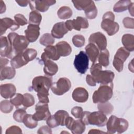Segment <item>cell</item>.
Listing matches in <instances>:
<instances>
[{"instance_id": "obj_1", "label": "cell", "mask_w": 134, "mask_h": 134, "mask_svg": "<svg viewBox=\"0 0 134 134\" xmlns=\"http://www.w3.org/2000/svg\"><path fill=\"white\" fill-rule=\"evenodd\" d=\"M52 84L51 77L46 76H38L32 81V87L37 93L39 102L48 104L49 102V90Z\"/></svg>"}, {"instance_id": "obj_2", "label": "cell", "mask_w": 134, "mask_h": 134, "mask_svg": "<svg viewBox=\"0 0 134 134\" xmlns=\"http://www.w3.org/2000/svg\"><path fill=\"white\" fill-rule=\"evenodd\" d=\"M10 47L9 58H13L16 54L23 52L27 48L29 42L25 36L19 35L15 32H10L7 36Z\"/></svg>"}, {"instance_id": "obj_3", "label": "cell", "mask_w": 134, "mask_h": 134, "mask_svg": "<svg viewBox=\"0 0 134 134\" xmlns=\"http://www.w3.org/2000/svg\"><path fill=\"white\" fill-rule=\"evenodd\" d=\"M90 72L94 77L96 83L100 84H110L113 83L114 73L110 70H102V65L99 63H94L90 68Z\"/></svg>"}, {"instance_id": "obj_4", "label": "cell", "mask_w": 134, "mask_h": 134, "mask_svg": "<svg viewBox=\"0 0 134 134\" xmlns=\"http://www.w3.org/2000/svg\"><path fill=\"white\" fill-rule=\"evenodd\" d=\"M113 84H100L97 90L93 95L94 103H104L109 100L113 96Z\"/></svg>"}, {"instance_id": "obj_5", "label": "cell", "mask_w": 134, "mask_h": 134, "mask_svg": "<svg viewBox=\"0 0 134 134\" xmlns=\"http://www.w3.org/2000/svg\"><path fill=\"white\" fill-rule=\"evenodd\" d=\"M114 20L115 15L111 12H107L103 16L101 27L110 36L116 34L119 29V24Z\"/></svg>"}, {"instance_id": "obj_6", "label": "cell", "mask_w": 134, "mask_h": 134, "mask_svg": "<svg viewBox=\"0 0 134 134\" xmlns=\"http://www.w3.org/2000/svg\"><path fill=\"white\" fill-rule=\"evenodd\" d=\"M71 87L70 81L66 77H61L56 82L52 83L51 90L53 94L62 95L69 91Z\"/></svg>"}, {"instance_id": "obj_7", "label": "cell", "mask_w": 134, "mask_h": 134, "mask_svg": "<svg viewBox=\"0 0 134 134\" xmlns=\"http://www.w3.org/2000/svg\"><path fill=\"white\" fill-rule=\"evenodd\" d=\"M73 64L79 73L84 74L88 68L89 58L85 52L81 51L75 55Z\"/></svg>"}, {"instance_id": "obj_8", "label": "cell", "mask_w": 134, "mask_h": 134, "mask_svg": "<svg viewBox=\"0 0 134 134\" xmlns=\"http://www.w3.org/2000/svg\"><path fill=\"white\" fill-rule=\"evenodd\" d=\"M130 55V52L126 50L124 47L119 48L116 52L113 64L115 69L119 72H120L123 70L124 63L127 60Z\"/></svg>"}, {"instance_id": "obj_9", "label": "cell", "mask_w": 134, "mask_h": 134, "mask_svg": "<svg viewBox=\"0 0 134 134\" xmlns=\"http://www.w3.org/2000/svg\"><path fill=\"white\" fill-rule=\"evenodd\" d=\"M35 110L36 112L32 115V117L33 118L37 121L46 120L51 116L48 104L39 102L36 105Z\"/></svg>"}, {"instance_id": "obj_10", "label": "cell", "mask_w": 134, "mask_h": 134, "mask_svg": "<svg viewBox=\"0 0 134 134\" xmlns=\"http://www.w3.org/2000/svg\"><path fill=\"white\" fill-rule=\"evenodd\" d=\"M65 25L69 31L75 29L77 31L81 30L82 28L86 29L88 27L89 24L86 18L78 16L73 20H68L65 22Z\"/></svg>"}, {"instance_id": "obj_11", "label": "cell", "mask_w": 134, "mask_h": 134, "mask_svg": "<svg viewBox=\"0 0 134 134\" xmlns=\"http://www.w3.org/2000/svg\"><path fill=\"white\" fill-rule=\"evenodd\" d=\"M107 121L106 115L99 111L90 112L87 117L88 125H95L98 127L104 126Z\"/></svg>"}, {"instance_id": "obj_12", "label": "cell", "mask_w": 134, "mask_h": 134, "mask_svg": "<svg viewBox=\"0 0 134 134\" xmlns=\"http://www.w3.org/2000/svg\"><path fill=\"white\" fill-rule=\"evenodd\" d=\"M56 3L53 0L42 1H29V5L31 10H36L40 12H45L48 10L49 7Z\"/></svg>"}, {"instance_id": "obj_13", "label": "cell", "mask_w": 134, "mask_h": 134, "mask_svg": "<svg viewBox=\"0 0 134 134\" xmlns=\"http://www.w3.org/2000/svg\"><path fill=\"white\" fill-rule=\"evenodd\" d=\"M41 58L44 64L43 71L44 74L49 76L55 75L58 71V65L53 61L48 59L43 52L41 55Z\"/></svg>"}, {"instance_id": "obj_14", "label": "cell", "mask_w": 134, "mask_h": 134, "mask_svg": "<svg viewBox=\"0 0 134 134\" xmlns=\"http://www.w3.org/2000/svg\"><path fill=\"white\" fill-rule=\"evenodd\" d=\"M90 43L96 44L100 51L106 49L107 39L105 36L100 32H96L91 34L89 37Z\"/></svg>"}, {"instance_id": "obj_15", "label": "cell", "mask_w": 134, "mask_h": 134, "mask_svg": "<svg viewBox=\"0 0 134 134\" xmlns=\"http://www.w3.org/2000/svg\"><path fill=\"white\" fill-rule=\"evenodd\" d=\"M19 28V25L15 20L8 17L3 18L0 19V35L2 36L9 28L12 31H15Z\"/></svg>"}, {"instance_id": "obj_16", "label": "cell", "mask_w": 134, "mask_h": 134, "mask_svg": "<svg viewBox=\"0 0 134 134\" xmlns=\"http://www.w3.org/2000/svg\"><path fill=\"white\" fill-rule=\"evenodd\" d=\"M40 27L39 26L29 24L26 30H25V37L29 42H34L37 40L40 35Z\"/></svg>"}, {"instance_id": "obj_17", "label": "cell", "mask_w": 134, "mask_h": 134, "mask_svg": "<svg viewBox=\"0 0 134 134\" xmlns=\"http://www.w3.org/2000/svg\"><path fill=\"white\" fill-rule=\"evenodd\" d=\"M68 31L65 25V23L59 22L54 25L51 30V35L53 38L60 39L62 38Z\"/></svg>"}, {"instance_id": "obj_18", "label": "cell", "mask_w": 134, "mask_h": 134, "mask_svg": "<svg viewBox=\"0 0 134 134\" xmlns=\"http://www.w3.org/2000/svg\"><path fill=\"white\" fill-rule=\"evenodd\" d=\"M72 98L76 102L84 103L88 98V93L86 89L79 87L74 90L72 93Z\"/></svg>"}, {"instance_id": "obj_19", "label": "cell", "mask_w": 134, "mask_h": 134, "mask_svg": "<svg viewBox=\"0 0 134 134\" xmlns=\"http://www.w3.org/2000/svg\"><path fill=\"white\" fill-rule=\"evenodd\" d=\"M15 86L11 83L2 84L0 86V94L2 97L7 99L11 98L16 94Z\"/></svg>"}, {"instance_id": "obj_20", "label": "cell", "mask_w": 134, "mask_h": 134, "mask_svg": "<svg viewBox=\"0 0 134 134\" xmlns=\"http://www.w3.org/2000/svg\"><path fill=\"white\" fill-rule=\"evenodd\" d=\"M85 50L89 59L93 63H95L99 54V49L97 47L94 43H90L86 46Z\"/></svg>"}, {"instance_id": "obj_21", "label": "cell", "mask_w": 134, "mask_h": 134, "mask_svg": "<svg viewBox=\"0 0 134 134\" xmlns=\"http://www.w3.org/2000/svg\"><path fill=\"white\" fill-rule=\"evenodd\" d=\"M119 121L120 118H118L114 115H111L106 124L107 129V133H115L119 125Z\"/></svg>"}, {"instance_id": "obj_22", "label": "cell", "mask_w": 134, "mask_h": 134, "mask_svg": "<svg viewBox=\"0 0 134 134\" xmlns=\"http://www.w3.org/2000/svg\"><path fill=\"white\" fill-rule=\"evenodd\" d=\"M60 57H66L70 54L72 48L70 45L66 41L59 42L55 46Z\"/></svg>"}, {"instance_id": "obj_23", "label": "cell", "mask_w": 134, "mask_h": 134, "mask_svg": "<svg viewBox=\"0 0 134 134\" xmlns=\"http://www.w3.org/2000/svg\"><path fill=\"white\" fill-rule=\"evenodd\" d=\"M0 54L1 57H6L9 58L10 47L8 38L5 36H1L0 38Z\"/></svg>"}, {"instance_id": "obj_24", "label": "cell", "mask_w": 134, "mask_h": 134, "mask_svg": "<svg viewBox=\"0 0 134 134\" xmlns=\"http://www.w3.org/2000/svg\"><path fill=\"white\" fill-rule=\"evenodd\" d=\"M121 41L124 48L128 51L134 50V36L131 34H125L122 36Z\"/></svg>"}, {"instance_id": "obj_25", "label": "cell", "mask_w": 134, "mask_h": 134, "mask_svg": "<svg viewBox=\"0 0 134 134\" xmlns=\"http://www.w3.org/2000/svg\"><path fill=\"white\" fill-rule=\"evenodd\" d=\"M23 53V52H21L16 54L11 59L10 64L14 68L18 69L28 63V62L25 60Z\"/></svg>"}, {"instance_id": "obj_26", "label": "cell", "mask_w": 134, "mask_h": 134, "mask_svg": "<svg viewBox=\"0 0 134 134\" xmlns=\"http://www.w3.org/2000/svg\"><path fill=\"white\" fill-rule=\"evenodd\" d=\"M16 74L15 69L10 66H4L1 68V80L12 79L14 77Z\"/></svg>"}, {"instance_id": "obj_27", "label": "cell", "mask_w": 134, "mask_h": 134, "mask_svg": "<svg viewBox=\"0 0 134 134\" xmlns=\"http://www.w3.org/2000/svg\"><path fill=\"white\" fill-rule=\"evenodd\" d=\"M46 56L49 59L52 60H58L60 58L59 55L55 46H48L44 49V52Z\"/></svg>"}, {"instance_id": "obj_28", "label": "cell", "mask_w": 134, "mask_h": 134, "mask_svg": "<svg viewBox=\"0 0 134 134\" xmlns=\"http://www.w3.org/2000/svg\"><path fill=\"white\" fill-rule=\"evenodd\" d=\"M85 130V125L81 119L74 120L70 130L73 134H81Z\"/></svg>"}, {"instance_id": "obj_29", "label": "cell", "mask_w": 134, "mask_h": 134, "mask_svg": "<svg viewBox=\"0 0 134 134\" xmlns=\"http://www.w3.org/2000/svg\"><path fill=\"white\" fill-rule=\"evenodd\" d=\"M72 10L68 6H62L57 12L58 17L61 19H66L70 18L72 15Z\"/></svg>"}, {"instance_id": "obj_30", "label": "cell", "mask_w": 134, "mask_h": 134, "mask_svg": "<svg viewBox=\"0 0 134 134\" xmlns=\"http://www.w3.org/2000/svg\"><path fill=\"white\" fill-rule=\"evenodd\" d=\"M42 16L41 14L36 10H31L29 16V24L39 26L41 23Z\"/></svg>"}, {"instance_id": "obj_31", "label": "cell", "mask_w": 134, "mask_h": 134, "mask_svg": "<svg viewBox=\"0 0 134 134\" xmlns=\"http://www.w3.org/2000/svg\"><path fill=\"white\" fill-rule=\"evenodd\" d=\"M130 0H122L118 1L114 5L113 9L115 12L119 13L126 10L131 4Z\"/></svg>"}, {"instance_id": "obj_32", "label": "cell", "mask_w": 134, "mask_h": 134, "mask_svg": "<svg viewBox=\"0 0 134 134\" xmlns=\"http://www.w3.org/2000/svg\"><path fill=\"white\" fill-rule=\"evenodd\" d=\"M109 53L107 49H105L104 50L100 51V53L99 54L98 59L99 63L104 67L107 66L109 64Z\"/></svg>"}, {"instance_id": "obj_33", "label": "cell", "mask_w": 134, "mask_h": 134, "mask_svg": "<svg viewBox=\"0 0 134 134\" xmlns=\"http://www.w3.org/2000/svg\"><path fill=\"white\" fill-rule=\"evenodd\" d=\"M97 108L100 111L106 115L110 114L114 110L113 106L108 101L104 103H99L97 105Z\"/></svg>"}, {"instance_id": "obj_34", "label": "cell", "mask_w": 134, "mask_h": 134, "mask_svg": "<svg viewBox=\"0 0 134 134\" xmlns=\"http://www.w3.org/2000/svg\"><path fill=\"white\" fill-rule=\"evenodd\" d=\"M84 12L87 18L93 19L96 18L97 15V9L93 1Z\"/></svg>"}, {"instance_id": "obj_35", "label": "cell", "mask_w": 134, "mask_h": 134, "mask_svg": "<svg viewBox=\"0 0 134 134\" xmlns=\"http://www.w3.org/2000/svg\"><path fill=\"white\" fill-rule=\"evenodd\" d=\"M23 122L25 126L30 129H33L38 125V121L35 120L31 114H26L23 119Z\"/></svg>"}, {"instance_id": "obj_36", "label": "cell", "mask_w": 134, "mask_h": 134, "mask_svg": "<svg viewBox=\"0 0 134 134\" xmlns=\"http://www.w3.org/2000/svg\"><path fill=\"white\" fill-rule=\"evenodd\" d=\"M59 125L65 126V122L66 118L69 116L67 111L63 110H59L54 114Z\"/></svg>"}, {"instance_id": "obj_37", "label": "cell", "mask_w": 134, "mask_h": 134, "mask_svg": "<svg viewBox=\"0 0 134 134\" xmlns=\"http://www.w3.org/2000/svg\"><path fill=\"white\" fill-rule=\"evenodd\" d=\"M54 38L49 33L44 34L40 38V43L44 46H48L53 44L54 42Z\"/></svg>"}, {"instance_id": "obj_38", "label": "cell", "mask_w": 134, "mask_h": 134, "mask_svg": "<svg viewBox=\"0 0 134 134\" xmlns=\"http://www.w3.org/2000/svg\"><path fill=\"white\" fill-rule=\"evenodd\" d=\"M23 54L25 60L28 63V62L33 60L36 58L37 52L34 49L28 48L23 52Z\"/></svg>"}, {"instance_id": "obj_39", "label": "cell", "mask_w": 134, "mask_h": 134, "mask_svg": "<svg viewBox=\"0 0 134 134\" xmlns=\"http://www.w3.org/2000/svg\"><path fill=\"white\" fill-rule=\"evenodd\" d=\"M74 7L79 10H85L93 2L92 1H72Z\"/></svg>"}, {"instance_id": "obj_40", "label": "cell", "mask_w": 134, "mask_h": 134, "mask_svg": "<svg viewBox=\"0 0 134 134\" xmlns=\"http://www.w3.org/2000/svg\"><path fill=\"white\" fill-rule=\"evenodd\" d=\"M13 106L10 100L7 99L3 100L0 103V110L4 113L8 114L13 109Z\"/></svg>"}, {"instance_id": "obj_41", "label": "cell", "mask_w": 134, "mask_h": 134, "mask_svg": "<svg viewBox=\"0 0 134 134\" xmlns=\"http://www.w3.org/2000/svg\"><path fill=\"white\" fill-rule=\"evenodd\" d=\"M26 110L25 108L17 109L13 114L14 119L18 122H22L24 116L26 114Z\"/></svg>"}, {"instance_id": "obj_42", "label": "cell", "mask_w": 134, "mask_h": 134, "mask_svg": "<svg viewBox=\"0 0 134 134\" xmlns=\"http://www.w3.org/2000/svg\"><path fill=\"white\" fill-rule=\"evenodd\" d=\"M23 100L24 95L20 93H16L10 98V101L14 106H15L16 108H18L21 104H23Z\"/></svg>"}, {"instance_id": "obj_43", "label": "cell", "mask_w": 134, "mask_h": 134, "mask_svg": "<svg viewBox=\"0 0 134 134\" xmlns=\"http://www.w3.org/2000/svg\"><path fill=\"white\" fill-rule=\"evenodd\" d=\"M24 100L23 105L25 108L32 106L35 104V98L34 96L29 93H25L24 95Z\"/></svg>"}, {"instance_id": "obj_44", "label": "cell", "mask_w": 134, "mask_h": 134, "mask_svg": "<svg viewBox=\"0 0 134 134\" xmlns=\"http://www.w3.org/2000/svg\"><path fill=\"white\" fill-rule=\"evenodd\" d=\"M85 38L83 36L81 35H74L72 38V42L73 44L77 47H82L85 44Z\"/></svg>"}, {"instance_id": "obj_45", "label": "cell", "mask_w": 134, "mask_h": 134, "mask_svg": "<svg viewBox=\"0 0 134 134\" xmlns=\"http://www.w3.org/2000/svg\"><path fill=\"white\" fill-rule=\"evenodd\" d=\"M128 122L127 120L120 118V121H119V125L118 128L117 130V132L118 133H122L127 130L128 127Z\"/></svg>"}, {"instance_id": "obj_46", "label": "cell", "mask_w": 134, "mask_h": 134, "mask_svg": "<svg viewBox=\"0 0 134 134\" xmlns=\"http://www.w3.org/2000/svg\"><path fill=\"white\" fill-rule=\"evenodd\" d=\"M14 19L16 22L19 26H24L28 23L27 19L23 15L21 14H17L15 15L14 16Z\"/></svg>"}, {"instance_id": "obj_47", "label": "cell", "mask_w": 134, "mask_h": 134, "mask_svg": "<svg viewBox=\"0 0 134 134\" xmlns=\"http://www.w3.org/2000/svg\"><path fill=\"white\" fill-rule=\"evenodd\" d=\"M47 124L49 127H50L51 128L57 127L59 125L57 120L56 119L55 116L54 115H51L47 120H46Z\"/></svg>"}, {"instance_id": "obj_48", "label": "cell", "mask_w": 134, "mask_h": 134, "mask_svg": "<svg viewBox=\"0 0 134 134\" xmlns=\"http://www.w3.org/2000/svg\"><path fill=\"white\" fill-rule=\"evenodd\" d=\"M124 26L126 28L133 29L134 28V19L130 17H125L122 20Z\"/></svg>"}, {"instance_id": "obj_49", "label": "cell", "mask_w": 134, "mask_h": 134, "mask_svg": "<svg viewBox=\"0 0 134 134\" xmlns=\"http://www.w3.org/2000/svg\"><path fill=\"white\" fill-rule=\"evenodd\" d=\"M71 112L72 115L74 117H75L76 118H81V117L82 116V114L83 111L81 107L75 106L72 108Z\"/></svg>"}, {"instance_id": "obj_50", "label": "cell", "mask_w": 134, "mask_h": 134, "mask_svg": "<svg viewBox=\"0 0 134 134\" xmlns=\"http://www.w3.org/2000/svg\"><path fill=\"white\" fill-rule=\"evenodd\" d=\"M22 131L20 128L16 126H12L6 129L5 132L6 134H12V133H21Z\"/></svg>"}, {"instance_id": "obj_51", "label": "cell", "mask_w": 134, "mask_h": 134, "mask_svg": "<svg viewBox=\"0 0 134 134\" xmlns=\"http://www.w3.org/2000/svg\"><path fill=\"white\" fill-rule=\"evenodd\" d=\"M37 133L39 134L41 133H52V130L51 128L48 126H43L40 127L37 131Z\"/></svg>"}, {"instance_id": "obj_52", "label": "cell", "mask_w": 134, "mask_h": 134, "mask_svg": "<svg viewBox=\"0 0 134 134\" xmlns=\"http://www.w3.org/2000/svg\"><path fill=\"white\" fill-rule=\"evenodd\" d=\"M86 81L88 85L91 86H95L96 85V82L94 77L90 74H87L86 77Z\"/></svg>"}, {"instance_id": "obj_53", "label": "cell", "mask_w": 134, "mask_h": 134, "mask_svg": "<svg viewBox=\"0 0 134 134\" xmlns=\"http://www.w3.org/2000/svg\"><path fill=\"white\" fill-rule=\"evenodd\" d=\"M74 120H75L72 117L68 116L66 118L65 122V126H66V127L70 130Z\"/></svg>"}, {"instance_id": "obj_54", "label": "cell", "mask_w": 134, "mask_h": 134, "mask_svg": "<svg viewBox=\"0 0 134 134\" xmlns=\"http://www.w3.org/2000/svg\"><path fill=\"white\" fill-rule=\"evenodd\" d=\"M9 62V60L5 58L1 57V62H0V67L1 68L4 67L6 65H7Z\"/></svg>"}, {"instance_id": "obj_55", "label": "cell", "mask_w": 134, "mask_h": 134, "mask_svg": "<svg viewBox=\"0 0 134 134\" xmlns=\"http://www.w3.org/2000/svg\"><path fill=\"white\" fill-rule=\"evenodd\" d=\"M16 2L20 6L25 7L29 4L28 1H16Z\"/></svg>"}, {"instance_id": "obj_56", "label": "cell", "mask_w": 134, "mask_h": 134, "mask_svg": "<svg viewBox=\"0 0 134 134\" xmlns=\"http://www.w3.org/2000/svg\"><path fill=\"white\" fill-rule=\"evenodd\" d=\"M0 8H1V10H0L1 14L4 13L6 10V6L3 1H0Z\"/></svg>"}, {"instance_id": "obj_57", "label": "cell", "mask_w": 134, "mask_h": 134, "mask_svg": "<svg viewBox=\"0 0 134 134\" xmlns=\"http://www.w3.org/2000/svg\"><path fill=\"white\" fill-rule=\"evenodd\" d=\"M88 133H107V132L100 131L98 129H91L88 132Z\"/></svg>"}, {"instance_id": "obj_58", "label": "cell", "mask_w": 134, "mask_h": 134, "mask_svg": "<svg viewBox=\"0 0 134 134\" xmlns=\"http://www.w3.org/2000/svg\"><path fill=\"white\" fill-rule=\"evenodd\" d=\"M129 13L131 14V16H133V3H131V4L129 5L128 8Z\"/></svg>"}]
</instances>
